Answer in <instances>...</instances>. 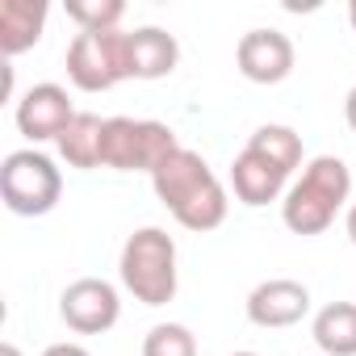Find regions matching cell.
<instances>
[{
  "instance_id": "cell-1",
  "label": "cell",
  "mask_w": 356,
  "mask_h": 356,
  "mask_svg": "<svg viewBox=\"0 0 356 356\" xmlns=\"http://www.w3.org/2000/svg\"><path fill=\"white\" fill-rule=\"evenodd\" d=\"M151 185H155V197L168 206V214L181 222L185 231L206 235V231H218L227 222V206H231L227 189L214 176V168L197 151H189V147L168 155L151 172Z\"/></svg>"
},
{
  "instance_id": "cell-2",
  "label": "cell",
  "mask_w": 356,
  "mask_h": 356,
  "mask_svg": "<svg viewBox=\"0 0 356 356\" xmlns=\"http://www.w3.org/2000/svg\"><path fill=\"white\" fill-rule=\"evenodd\" d=\"M352 197V172L339 155H314L281 197V222L293 235H323Z\"/></svg>"
},
{
  "instance_id": "cell-3",
  "label": "cell",
  "mask_w": 356,
  "mask_h": 356,
  "mask_svg": "<svg viewBox=\"0 0 356 356\" xmlns=\"http://www.w3.org/2000/svg\"><path fill=\"white\" fill-rule=\"evenodd\" d=\"M118 277L134 293V302L168 306L176 298V285H181V273H176V239L163 227H138L122 243Z\"/></svg>"
},
{
  "instance_id": "cell-4",
  "label": "cell",
  "mask_w": 356,
  "mask_h": 356,
  "mask_svg": "<svg viewBox=\"0 0 356 356\" xmlns=\"http://www.w3.org/2000/svg\"><path fill=\"white\" fill-rule=\"evenodd\" d=\"M59 197H63V172L55 168L51 155L34 147L5 155V163H0V202H5L9 214L42 218L59 206Z\"/></svg>"
},
{
  "instance_id": "cell-5",
  "label": "cell",
  "mask_w": 356,
  "mask_h": 356,
  "mask_svg": "<svg viewBox=\"0 0 356 356\" xmlns=\"http://www.w3.org/2000/svg\"><path fill=\"white\" fill-rule=\"evenodd\" d=\"M181 151L176 130L151 118H105L101 134V168L113 172H155L168 155Z\"/></svg>"
},
{
  "instance_id": "cell-6",
  "label": "cell",
  "mask_w": 356,
  "mask_h": 356,
  "mask_svg": "<svg viewBox=\"0 0 356 356\" xmlns=\"http://www.w3.org/2000/svg\"><path fill=\"white\" fill-rule=\"evenodd\" d=\"M67 80L80 92H109L122 80H134V72H130V34L126 30L76 34L72 47H67Z\"/></svg>"
},
{
  "instance_id": "cell-7",
  "label": "cell",
  "mask_w": 356,
  "mask_h": 356,
  "mask_svg": "<svg viewBox=\"0 0 356 356\" xmlns=\"http://www.w3.org/2000/svg\"><path fill=\"white\" fill-rule=\"evenodd\" d=\"M59 318L76 335H105L122 318V298L105 277H80L59 293Z\"/></svg>"
},
{
  "instance_id": "cell-8",
  "label": "cell",
  "mask_w": 356,
  "mask_h": 356,
  "mask_svg": "<svg viewBox=\"0 0 356 356\" xmlns=\"http://www.w3.org/2000/svg\"><path fill=\"white\" fill-rule=\"evenodd\" d=\"M76 113H80V109L72 105V97H67L63 84H34V88L17 101L13 122H17V130H22L30 143H59V134L72 126Z\"/></svg>"
},
{
  "instance_id": "cell-9",
  "label": "cell",
  "mask_w": 356,
  "mask_h": 356,
  "mask_svg": "<svg viewBox=\"0 0 356 356\" xmlns=\"http://www.w3.org/2000/svg\"><path fill=\"white\" fill-rule=\"evenodd\" d=\"M293 59H298V51H293L289 34H281V30H248L235 47V63H239L243 80H252V84H281L293 72Z\"/></svg>"
},
{
  "instance_id": "cell-10",
  "label": "cell",
  "mask_w": 356,
  "mask_h": 356,
  "mask_svg": "<svg viewBox=\"0 0 356 356\" xmlns=\"http://www.w3.org/2000/svg\"><path fill=\"white\" fill-rule=\"evenodd\" d=\"M310 314V289L293 277H268L248 293V318L264 331L293 327Z\"/></svg>"
},
{
  "instance_id": "cell-11",
  "label": "cell",
  "mask_w": 356,
  "mask_h": 356,
  "mask_svg": "<svg viewBox=\"0 0 356 356\" xmlns=\"http://www.w3.org/2000/svg\"><path fill=\"white\" fill-rule=\"evenodd\" d=\"M231 185H235V197H239L243 206L260 210V206L281 202V197L289 193V172H285L277 159H268L264 151L243 147V151L235 155V163H231Z\"/></svg>"
},
{
  "instance_id": "cell-12",
  "label": "cell",
  "mask_w": 356,
  "mask_h": 356,
  "mask_svg": "<svg viewBox=\"0 0 356 356\" xmlns=\"http://www.w3.org/2000/svg\"><path fill=\"white\" fill-rule=\"evenodd\" d=\"M181 63V42L159 26H138L130 30V72L134 80H163Z\"/></svg>"
},
{
  "instance_id": "cell-13",
  "label": "cell",
  "mask_w": 356,
  "mask_h": 356,
  "mask_svg": "<svg viewBox=\"0 0 356 356\" xmlns=\"http://www.w3.org/2000/svg\"><path fill=\"white\" fill-rule=\"evenodd\" d=\"M42 30H47L42 0H0V51L9 59L22 51H34Z\"/></svg>"
},
{
  "instance_id": "cell-14",
  "label": "cell",
  "mask_w": 356,
  "mask_h": 356,
  "mask_svg": "<svg viewBox=\"0 0 356 356\" xmlns=\"http://www.w3.org/2000/svg\"><path fill=\"white\" fill-rule=\"evenodd\" d=\"M310 335L323 356H356V302H327L314 314Z\"/></svg>"
},
{
  "instance_id": "cell-15",
  "label": "cell",
  "mask_w": 356,
  "mask_h": 356,
  "mask_svg": "<svg viewBox=\"0 0 356 356\" xmlns=\"http://www.w3.org/2000/svg\"><path fill=\"white\" fill-rule=\"evenodd\" d=\"M101 134H105V118H97V113H76L72 126L59 134L55 147H59V155H63L67 168L88 172V168H101Z\"/></svg>"
},
{
  "instance_id": "cell-16",
  "label": "cell",
  "mask_w": 356,
  "mask_h": 356,
  "mask_svg": "<svg viewBox=\"0 0 356 356\" xmlns=\"http://www.w3.org/2000/svg\"><path fill=\"white\" fill-rule=\"evenodd\" d=\"M248 147H256V151H264L268 159H277L289 176H293V168H302V134L289 130V126L268 122V126H260V130L248 138Z\"/></svg>"
},
{
  "instance_id": "cell-17",
  "label": "cell",
  "mask_w": 356,
  "mask_h": 356,
  "mask_svg": "<svg viewBox=\"0 0 356 356\" xmlns=\"http://www.w3.org/2000/svg\"><path fill=\"white\" fill-rule=\"evenodd\" d=\"M63 13L80 26V34H97V30H118V22L126 17L122 0H67Z\"/></svg>"
},
{
  "instance_id": "cell-18",
  "label": "cell",
  "mask_w": 356,
  "mask_h": 356,
  "mask_svg": "<svg viewBox=\"0 0 356 356\" xmlns=\"http://www.w3.org/2000/svg\"><path fill=\"white\" fill-rule=\"evenodd\" d=\"M143 356H197V335L185 323H155L143 335Z\"/></svg>"
},
{
  "instance_id": "cell-19",
  "label": "cell",
  "mask_w": 356,
  "mask_h": 356,
  "mask_svg": "<svg viewBox=\"0 0 356 356\" xmlns=\"http://www.w3.org/2000/svg\"><path fill=\"white\" fill-rule=\"evenodd\" d=\"M42 356H92L88 348H80V343H51Z\"/></svg>"
},
{
  "instance_id": "cell-20",
  "label": "cell",
  "mask_w": 356,
  "mask_h": 356,
  "mask_svg": "<svg viewBox=\"0 0 356 356\" xmlns=\"http://www.w3.org/2000/svg\"><path fill=\"white\" fill-rule=\"evenodd\" d=\"M343 122H348V130L356 134V84H352L348 97H343Z\"/></svg>"
},
{
  "instance_id": "cell-21",
  "label": "cell",
  "mask_w": 356,
  "mask_h": 356,
  "mask_svg": "<svg viewBox=\"0 0 356 356\" xmlns=\"http://www.w3.org/2000/svg\"><path fill=\"white\" fill-rule=\"evenodd\" d=\"M343 231H348V239H352V248H356V202H352L348 214H343Z\"/></svg>"
},
{
  "instance_id": "cell-22",
  "label": "cell",
  "mask_w": 356,
  "mask_h": 356,
  "mask_svg": "<svg viewBox=\"0 0 356 356\" xmlns=\"http://www.w3.org/2000/svg\"><path fill=\"white\" fill-rule=\"evenodd\" d=\"M0 356H22V348L17 343H0Z\"/></svg>"
},
{
  "instance_id": "cell-23",
  "label": "cell",
  "mask_w": 356,
  "mask_h": 356,
  "mask_svg": "<svg viewBox=\"0 0 356 356\" xmlns=\"http://www.w3.org/2000/svg\"><path fill=\"white\" fill-rule=\"evenodd\" d=\"M348 22H352V30H356V0L348 5Z\"/></svg>"
},
{
  "instance_id": "cell-24",
  "label": "cell",
  "mask_w": 356,
  "mask_h": 356,
  "mask_svg": "<svg viewBox=\"0 0 356 356\" xmlns=\"http://www.w3.org/2000/svg\"><path fill=\"white\" fill-rule=\"evenodd\" d=\"M231 356H260V352H231Z\"/></svg>"
}]
</instances>
